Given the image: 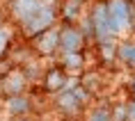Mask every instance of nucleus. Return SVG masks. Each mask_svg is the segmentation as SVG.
<instances>
[{"label": "nucleus", "instance_id": "obj_1", "mask_svg": "<svg viewBox=\"0 0 135 121\" xmlns=\"http://www.w3.org/2000/svg\"><path fill=\"white\" fill-rule=\"evenodd\" d=\"M94 100L89 94L83 89L80 85H76L73 89H64L55 96L53 100V107L55 112L62 117L64 121H78V119H85V112H87V103Z\"/></svg>", "mask_w": 135, "mask_h": 121}, {"label": "nucleus", "instance_id": "obj_2", "mask_svg": "<svg viewBox=\"0 0 135 121\" xmlns=\"http://www.w3.org/2000/svg\"><path fill=\"white\" fill-rule=\"evenodd\" d=\"M28 46L35 57H55L60 53V28L53 25V28L39 32L28 41Z\"/></svg>", "mask_w": 135, "mask_h": 121}, {"label": "nucleus", "instance_id": "obj_3", "mask_svg": "<svg viewBox=\"0 0 135 121\" xmlns=\"http://www.w3.org/2000/svg\"><path fill=\"white\" fill-rule=\"evenodd\" d=\"M60 28V53H85L92 41L83 34L78 25H57Z\"/></svg>", "mask_w": 135, "mask_h": 121}, {"label": "nucleus", "instance_id": "obj_4", "mask_svg": "<svg viewBox=\"0 0 135 121\" xmlns=\"http://www.w3.org/2000/svg\"><path fill=\"white\" fill-rule=\"evenodd\" d=\"M108 18H110V34H119L131 28V0H105Z\"/></svg>", "mask_w": 135, "mask_h": 121}, {"label": "nucleus", "instance_id": "obj_5", "mask_svg": "<svg viewBox=\"0 0 135 121\" xmlns=\"http://www.w3.org/2000/svg\"><path fill=\"white\" fill-rule=\"evenodd\" d=\"M69 87V73L64 71L62 66H48L46 71L41 73V85H39V89H41L44 94H50V96H57L60 92H64Z\"/></svg>", "mask_w": 135, "mask_h": 121}, {"label": "nucleus", "instance_id": "obj_6", "mask_svg": "<svg viewBox=\"0 0 135 121\" xmlns=\"http://www.w3.org/2000/svg\"><path fill=\"white\" fill-rule=\"evenodd\" d=\"M78 85L85 89L92 98H99L101 94L105 92V71L101 69V66H92V69H85V71L78 75Z\"/></svg>", "mask_w": 135, "mask_h": 121}, {"label": "nucleus", "instance_id": "obj_7", "mask_svg": "<svg viewBox=\"0 0 135 121\" xmlns=\"http://www.w3.org/2000/svg\"><path fill=\"white\" fill-rule=\"evenodd\" d=\"M94 59L96 66H101L103 71H110L117 64V41L114 39H103V41H94Z\"/></svg>", "mask_w": 135, "mask_h": 121}, {"label": "nucleus", "instance_id": "obj_8", "mask_svg": "<svg viewBox=\"0 0 135 121\" xmlns=\"http://www.w3.org/2000/svg\"><path fill=\"white\" fill-rule=\"evenodd\" d=\"M85 0H60L57 21L62 25H78V18L85 16Z\"/></svg>", "mask_w": 135, "mask_h": 121}, {"label": "nucleus", "instance_id": "obj_9", "mask_svg": "<svg viewBox=\"0 0 135 121\" xmlns=\"http://www.w3.org/2000/svg\"><path fill=\"white\" fill-rule=\"evenodd\" d=\"M60 62L57 66H62L66 73H83L87 69V50L85 53H57Z\"/></svg>", "mask_w": 135, "mask_h": 121}, {"label": "nucleus", "instance_id": "obj_10", "mask_svg": "<svg viewBox=\"0 0 135 121\" xmlns=\"http://www.w3.org/2000/svg\"><path fill=\"white\" fill-rule=\"evenodd\" d=\"M5 105H7V112L12 117H25V114L32 112V98H30L28 94H23V96H12V98L5 100Z\"/></svg>", "mask_w": 135, "mask_h": 121}, {"label": "nucleus", "instance_id": "obj_11", "mask_svg": "<svg viewBox=\"0 0 135 121\" xmlns=\"http://www.w3.org/2000/svg\"><path fill=\"white\" fill-rule=\"evenodd\" d=\"M117 64L128 66L131 71H135V41L124 39L117 43Z\"/></svg>", "mask_w": 135, "mask_h": 121}, {"label": "nucleus", "instance_id": "obj_12", "mask_svg": "<svg viewBox=\"0 0 135 121\" xmlns=\"http://www.w3.org/2000/svg\"><path fill=\"white\" fill-rule=\"evenodd\" d=\"M85 121H110V103L94 105L89 112H85Z\"/></svg>", "mask_w": 135, "mask_h": 121}, {"label": "nucleus", "instance_id": "obj_13", "mask_svg": "<svg viewBox=\"0 0 135 121\" xmlns=\"http://www.w3.org/2000/svg\"><path fill=\"white\" fill-rule=\"evenodd\" d=\"M110 121H126V98L110 103Z\"/></svg>", "mask_w": 135, "mask_h": 121}, {"label": "nucleus", "instance_id": "obj_14", "mask_svg": "<svg viewBox=\"0 0 135 121\" xmlns=\"http://www.w3.org/2000/svg\"><path fill=\"white\" fill-rule=\"evenodd\" d=\"M14 71H16V64L9 59L7 55H2V57H0V82L7 78V75H12Z\"/></svg>", "mask_w": 135, "mask_h": 121}, {"label": "nucleus", "instance_id": "obj_15", "mask_svg": "<svg viewBox=\"0 0 135 121\" xmlns=\"http://www.w3.org/2000/svg\"><path fill=\"white\" fill-rule=\"evenodd\" d=\"M126 121H135V100L126 98Z\"/></svg>", "mask_w": 135, "mask_h": 121}, {"label": "nucleus", "instance_id": "obj_16", "mask_svg": "<svg viewBox=\"0 0 135 121\" xmlns=\"http://www.w3.org/2000/svg\"><path fill=\"white\" fill-rule=\"evenodd\" d=\"M9 39H7V34H5V32H2V30H0V57L5 55V53H7V48H9Z\"/></svg>", "mask_w": 135, "mask_h": 121}, {"label": "nucleus", "instance_id": "obj_17", "mask_svg": "<svg viewBox=\"0 0 135 121\" xmlns=\"http://www.w3.org/2000/svg\"><path fill=\"white\" fill-rule=\"evenodd\" d=\"M126 98H131V100H135V78L131 80V82H126Z\"/></svg>", "mask_w": 135, "mask_h": 121}, {"label": "nucleus", "instance_id": "obj_18", "mask_svg": "<svg viewBox=\"0 0 135 121\" xmlns=\"http://www.w3.org/2000/svg\"><path fill=\"white\" fill-rule=\"evenodd\" d=\"M12 121H37L32 114H25V117H12Z\"/></svg>", "mask_w": 135, "mask_h": 121}, {"label": "nucleus", "instance_id": "obj_19", "mask_svg": "<svg viewBox=\"0 0 135 121\" xmlns=\"http://www.w3.org/2000/svg\"><path fill=\"white\" fill-rule=\"evenodd\" d=\"M131 30H135V5H131Z\"/></svg>", "mask_w": 135, "mask_h": 121}, {"label": "nucleus", "instance_id": "obj_20", "mask_svg": "<svg viewBox=\"0 0 135 121\" xmlns=\"http://www.w3.org/2000/svg\"><path fill=\"white\" fill-rule=\"evenodd\" d=\"M85 2H99V0H85Z\"/></svg>", "mask_w": 135, "mask_h": 121}, {"label": "nucleus", "instance_id": "obj_21", "mask_svg": "<svg viewBox=\"0 0 135 121\" xmlns=\"http://www.w3.org/2000/svg\"><path fill=\"white\" fill-rule=\"evenodd\" d=\"M0 21H2V12H0Z\"/></svg>", "mask_w": 135, "mask_h": 121}, {"label": "nucleus", "instance_id": "obj_22", "mask_svg": "<svg viewBox=\"0 0 135 121\" xmlns=\"http://www.w3.org/2000/svg\"><path fill=\"white\" fill-rule=\"evenodd\" d=\"M133 78H135V71H133Z\"/></svg>", "mask_w": 135, "mask_h": 121}]
</instances>
